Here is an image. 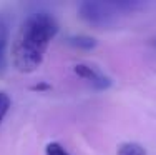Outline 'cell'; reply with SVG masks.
<instances>
[{
    "mask_svg": "<svg viewBox=\"0 0 156 155\" xmlns=\"http://www.w3.org/2000/svg\"><path fill=\"white\" fill-rule=\"evenodd\" d=\"M154 43H156V39H154Z\"/></svg>",
    "mask_w": 156,
    "mask_h": 155,
    "instance_id": "10",
    "label": "cell"
},
{
    "mask_svg": "<svg viewBox=\"0 0 156 155\" xmlns=\"http://www.w3.org/2000/svg\"><path fill=\"white\" fill-rule=\"evenodd\" d=\"M116 155H146V149L136 142H125L118 147Z\"/></svg>",
    "mask_w": 156,
    "mask_h": 155,
    "instance_id": "6",
    "label": "cell"
},
{
    "mask_svg": "<svg viewBox=\"0 0 156 155\" xmlns=\"http://www.w3.org/2000/svg\"><path fill=\"white\" fill-rule=\"evenodd\" d=\"M30 88H32V90H35V92H43V90H50L51 87L48 85V83H43L42 82V83H37V85H32Z\"/></svg>",
    "mask_w": 156,
    "mask_h": 155,
    "instance_id": "9",
    "label": "cell"
},
{
    "mask_svg": "<svg viewBox=\"0 0 156 155\" xmlns=\"http://www.w3.org/2000/svg\"><path fill=\"white\" fill-rule=\"evenodd\" d=\"M10 97L5 94V92H0V125H2V120L5 119L7 112L10 109Z\"/></svg>",
    "mask_w": 156,
    "mask_h": 155,
    "instance_id": "8",
    "label": "cell"
},
{
    "mask_svg": "<svg viewBox=\"0 0 156 155\" xmlns=\"http://www.w3.org/2000/svg\"><path fill=\"white\" fill-rule=\"evenodd\" d=\"M66 42L72 47L80 49V50H91L96 47V40L93 37H88V35H72V37H68Z\"/></svg>",
    "mask_w": 156,
    "mask_h": 155,
    "instance_id": "5",
    "label": "cell"
},
{
    "mask_svg": "<svg viewBox=\"0 0 156 155\" xmlns=\"http://www.w3.org/2000/svg\"><path fill=\"white\" fill-rule=\"evenodd\" d=\"M58 34V22L50 12L30 13L18 28L12 43V64L18 72L32 73L42 65L50 42Z\"/></svg>",
    "mask_w": 156,
    "mask_h": 155,
    "instance_id": "1",
    "label": "cell"
},
{
    "mask_svg": "<svg viewBox=\"0 0 156 155\" xmlns=\"http://www.w3.org/2000/svg\"><path fill=\"white\" fill-rule=\"evenodd\" d=\"M73 72L78 77H81L83 80H87L95 90H106L111 87V79L108 75H105L103 72H100L96 67L88 64H76L73 67Z\"/></svg>",
    "mask_w": 156,
    "mask_h": 155,
    "instance_id": "3",
    "label": "cell"
},
{
    "mask_svg": "<svg viewBox=\"0 0 156 155\" xmlns=\"http://www.w3.org/2000/svg\"><path fill=\"white\" fill-rule=\"evenodd\" d=\"M9 35H10V27H9V18L5 13L0 12V70L3 68L5 64V47L9 42Z\"/></svg>",
    "mask_w": 156,
    "mask_h": 155,
    "instance_id": "4",
    "label": "cell"
},
{
    "mask_svg": "<svg viewBox=\"0 0 156 155\" xmlns=\"http://www.w3.org/2000/svg\"><path fill=\"white\" fill-rule=\"evenodd\" d=\"M76 12L85 24L95 28H108L115 25L120 13L115 7V2H96V0L80 2Z\"/></svg>",
    "mask_w": 156,
    "mask_h": 155,
    "instance_id": "2",
    "label": "cell"
},
{
    "mask_svg": "<svg viewBox=\"0 0 156 155\" xmlns=\"http://www.w3.org/2000/svg\"><path fill=\"white\" fill-rule=\"evenodd\" d=\"M45 155H72V153L58 142H50L45 147Z\"/></svg>",
    "mask_w": 156,
    "mask_h": 155,
    "instance_id": "7",
    "label": "cell"
}]
</instances>
